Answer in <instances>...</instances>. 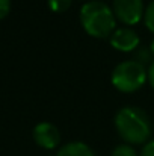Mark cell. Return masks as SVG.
<instances>
[{
    "mask_svg": "<svg viewBox=\"0 0 154 156\" xmlns=\"http://www.w3.org/2000/svg\"><path fill=\"white\" fill-rule=\"evenodd\" d=\"M110 46L119 52H135L139 46V37L133 29L128 27H121L116 29L112 35H110Z\"/></svg>",
    "mask_w": 154,
    "mask_h": 156,
    "instance_id": "6",
    "label": "cell"
},
{
    "mask_svg": "<svg viewBox=\"0 0 154 156\" xmlns=\"http://www.w3.org/2000/svg\"><path fill=\"white\" fill-rule=\"evenodd\" d=\"M135 61L136 62H139V64H142L144 67H145V64H153L151 61H153V53H151V50L150 49H139L138 50V53H136V58H135Z\"/></svg>",
    "mask_w": 154,
    "mask_h": 156,
    "instance_id": "9",
    "label": "cell"
},
{
    "mask_svg": "<svg viewBox=\"0 0 154 156\" xmlns=\"http://www.w3.org/2000/svg\"><path fill=\"white\" fill-rule=\"evenodd\" d=\"M56 156H95V153L88 144L74 141V143H68L63 147H60Z\"/></svg>",
    "mask_w": 154,
    "mask_h": 156,
    "instance_id": "7",
    "label": "cell"
},
{
    "mask_svg": "<svg viewBox=\"0 0 154 156\" xmlns=\"http://www.w3.org/2000/svg\"><path fill=\"white\" fill-rule=\"evenodd\" d=\"M49 6L53 12H65L71 6V0H49Z\"/></svg>",
    "mask_w": 154,
    "mask_h": 156,
    "instance_id": "10",
    "label": "cell"
},
{
    "mask_svg": "<svg viewBox=\"0 0 154 156\" xmlns=\"http://www.w3.org/2000/svg\"><path fill=\"white\" fill-rule=\"evenodd\" d=\"M112 85L121 93H135L148 79V71L145 67L135 59L124 61L118 64L112 71Z\"/></svg>",
    "mask_w": 154,
    "mask_h": 156,
    "instance_id": "3",
    "label": "cell"
},
{
    "mask_svg": "<svg viewBox=\"0 0 154 156\" xmlns=\"http://www.w3.org/2000/svg\"><path fill=\"white\" fill-rule=\"evenodd\" d=\"M80 23L88 35L104 40L115 32L116 17L106 3L88 2L80 9Z\"/></svg>",
    "mask_w": 154,
    "mask_h": 156,
    "instance_id": "2",
    "label": "cell"
},
{
    "mask_svg": "<svg viewBox=\"0 0 154 156\" xmlns=\"http://www.w3.org/2000/svg\"><path fill=\"white\" fill-rule=\"evenodd\" d=\"M11 11V0H0V20H3Z\"/></svg>",
    "mask_w": 154,
    "mask_h": 156,
    "instance_id": "12",
    "label": "cell"
},
{
    "mask_svg": "<svg viewBox=\"0 0 154 156\" xmlns=\"http://www.w3.org/2000/svg\"><path fill=\"white\" fill-rule=\"evenodd\" d=\"M144 21H145V26L148 27V30H151L154 34V0L147 6V9H145Z\"/></svg>",
    "mask_w": 154,
    "mask_h": 156,
    "instance_id": "11",
    "label": "cell"
},
{
    "mask_svg": "<svg viewBox=\"0 0 154 156\" xmlns=\"http://www.w3.org/2000/svg\"><path fill=\"white\" fill-rule=\"evenodd\" d=\"M150 50H151V53H153V56H154V40H153V43H151V46H150Z\"/></svg>",
    "mask_w": 154,
    "mask_h": 156,
    "instance_id": "15",
    "label": "cell"
},
{
    "mask_svg": "<svg viewBox=\"0 0 154 156\" xmlns=\"http://www.w3.org/2000/svg\"><path fill=\"white\" fill-rule=\"evenodd\" d=\"M153 126H154V123H153Z\"/></svg>",
    "mask_w": 154,
    "mask_h": 156,
    "instance_id": "16",
    "label": "cell"
},
{
    "mask_svg": "<svg viewBox=\"0 0 154 156\" xmlns=\"http://www.w3.org/2000/svg\"><path fill=\"white\" fill-rule=\"evenodd\" d=\"M33 140L41 149L53 150L60 143V132L54 124H51L49 121H43V123L35 126Z\"/></svg>",
    "mask_w": 154,
    "mask_h": 156,
    "instance_id": "5",
    "label": "cell"
},
{
    "mask_svg": "<svg viewBox=\"0 0 154 156\" xmlns=\"http://www.w3.org/2000/svg\"><path fill=\"white\" fill-rule=\"evenodd\" d=\"M139 156H154V141H148L144 146V149H142Z\"/></svg>",
    "mask_w": 154,
    "mask_h": 156,
    "instance_id": "13",
    "label": "cell"
},
{
    "mask_svg": "<svg viewBox=\"0 0 154 156\" xmlns=\"http://www.w3.org/2000/svg\"><path fill=\"white\" fill-rule=\"evenodd\" d=\"M112 156H138V153L130 144H119L113 149Z\"/></svg>",
    "mask_w": 154,
    "mask_h": 156,
    "instance_id": "8",
    "label": "cell"
},
{
    "mask_svg": "<svg viewBox=\"0 0 154 156\" xmlns=\"http://www.w3.org/2000/svg\"><path fill=\"white\" fill-rule=\"evenodd\" d=\"M115 127L119 136L130 146L144 144L151 136V123L144 109L125 106L115 115Z\"/></svg>",
    "mask_w": 154,
    "mask_h": 156,
    "instance_id": "1",
    "label": "cell"
},
{
    "mask_svg": "<svg viewBox=\"0 0 154 156\" xmlns=\"http://www.w3.org/2000/svg\"><path fill=\"white\" fill-rule=\"evenodd\" d=\"M112 11L115 17L127 26L138 24L145 14L142 0H113Z\"/></svg>",
    "mask_w": 154,
    "mask_h": 156,
    "instance_id": "4",
    "label": "cell"
},
{
    "mask_svg": "<svg viewBox=\"0 0 154 156\" xmlns=\"http://www.w3.org/2000/svg\"><path fill=\"white\" fill-rule=\"evenodd\" d=\"M148 80H150V83H151V87L154 90V61L153 64L150 65V68H148Z\"/></svg>",
    "mask_w": 154,
    "mask_h": 156,
    "instance_id": "14",
    "label": "cell"
}]
</instances>
